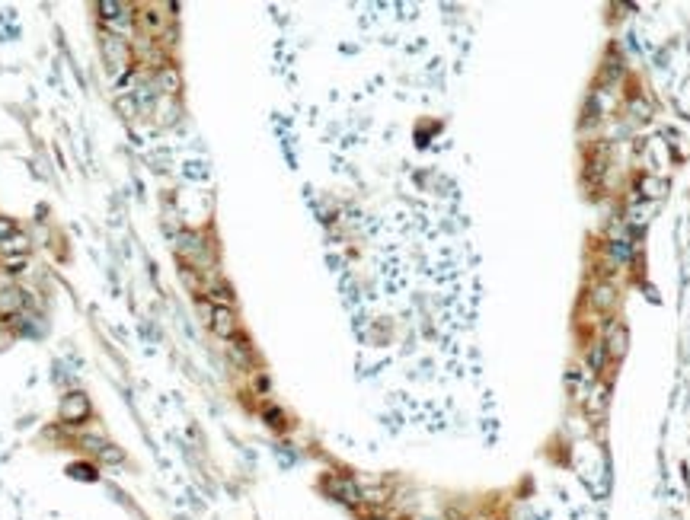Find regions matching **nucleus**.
I'll return each mask as SVG.
<instances>
[{"label":"nucleus","instance_id":"nucleus-1","mask_svg":"<svg viewBox=\"0 0 690 520\" xmlns=\"http://www.w3.org/2000/svg\"><path fill=\"white\" fill-rule=\"evenodd\" d=\"M176 256L182 259V265L186 268H195V272H214V262H218V256H214V243L208 240L205 234H198V230H182L179 236H176Z\"/></svg>","mask_w":690,"mask_h":520},{"label":"nucleus","instance_id":"nucleus-2","mask_svg":"<svg viewBox=\"0 0 690 520\" xmlns=\"http://www.w3.org/2000/svg\"><path fill=\"white\" fill-rule=\"evenodd\" d=\"M99 52L106 61V70L121 80H128V74L135 70V48H131L128 36H115V32H99Z\"/></svg>","mask_w":690,"mask_h":520},{"label":"nucleus","instance_id":"nucleus-3","mask_svg":"<svg viewBox=\"0 0 690 520\" xmlns=\"http://www.w3.org/2000/svg\"><path fill=\"white\" fill-rule=\"evenodd\" d=\"M323 491H327L329 498H336V501H342V505H349V507H361V485H358V479H352V475H342V473H329L323 475Z\"/></svg>","mask_w":690,"mask_h":520},{"label":"nucleus","instance_id":"nucleus-4","mask_svg":"<svg viewBox=\"0 0 690 520\" xmlns=\"http://www.w3.org/2000/svg\"><path fill=\"white\" fill-rule=\"evenodd\" d=\"M58 415H61V422L70 425V428H77V425H87V422H90V415H93L90 396H87V392H80V390L68 392V396L61 399Z\"/></svg>","mask_w":690,"mask_h":520},{"label":"nucleus","instance_id":"nucleus-5","mask_svg":"<svg viewBox=\"0 0 690 520\" xmlns=\"http://www.w3.org/2000/svg\"><path fill=\"white\" fill-rule=\"evenodd\" d=\"M202 309L208 313V326H211L214 335L220 339H237V332H240V323H237V313L230 307H211L208 300H202Z\"/></svg>","mask_w":690,"mask_h":520},{"label":"nucleus","instance_id":"nucleus-6","mask_svg":"<svg viewBox=\"0 0 690 520\" xmlns=\"http://www.w3.org/2000/svg\"><path fill=\"white\" fill-rule=\"evenodd\" d=\"M604 351H607V358H623V355H627V326L617 323V319H610V323H607Z\"/></svg>","mask_w":690,"mask_h":520},{"label":"nucleus","instance_id":"nucleus-7","mask_svg":"<svg viewBox=\"0 0 690 520\" xmlns=\"http://www.w3.org/2000/svg\"><path fill=\"white\" fill-rule=\"evenodd\" d=\"M153 86H157V93L160 96H176V93L182 90V77H179V70L173 68V64H167V68H160V70H153Z\"/></svg>","mask_w":690,"mask_h":520},{"label":"nucleus","instance_id":"nucleus-8","mask_svg":"<svg viewBox=\"0 0 690 520\" xmlns=\"http://www.w3.org/2000/svg\"><path fill=\"white\" fill-rule=\"evenodd\" d=\"M592 309H598V313H610V309L617 307V300H620V294H617V287L614 284H607V281H601V284L592 287Z\"/></svg>","mask_w":690,"mask_h":520},{"label":"nucleus","instance_id":"nucleus-9","mask_svg":"<svg viewBox=\"0 0 690 520\" xmlns=\"http://www.w3.org/2000/svg\"><path fill=\"white\" fill-rule=\"evenodd\" d=\"M26 303L23 291H16V287H7V291H0V316H13L20 313Z\"/></svg>","mask_w":690,"mask_h":520},{"label":"nucleus","instance_id":"nucleus-10","mask_svg":"<svg viewBox=\"0 0 690 520\" xmlns=\"http://www.w3.org/2000/svg\"><path fill=\"white\" fill-rule=\"evenodd\" d=\"M93 460L103 463V466H119V463L125 460V450H121L119 444H109V441H106V444L96 450V457H93Z\"/></svg>","mask_w":690,"mask_h":520},{"label":"nucleus","instance_id":"nucleus-11","mask_svg":"<svg viewBox=\"0 0 690 520\" xmlns=\"http://www.w3.org/2000/svg\"><path fill=\"white\" fill-rule=\"evenodd\" d=\"M592 399H588V415H594V418H601V412H604L607 406V383H594V390L588 392Z\"/></svg>","mask_w":690,"mask_h":520},{"label":"nucleus","instance_id":"nucleus-12","mask_svg":"<svg viewBox=\"0 0 690 520\" xmlns=\"http://www.w3.org/2000/svg\"><path fill=\"white\" fill-rule=\"evenodd\" d=\"M604 358H607L604 342H592V348H588V367H592V377L604 370Z\"/></svg>","mask_w":690,"mask_h":520},{"label":"nucleus","instance_id":"nucleus-13","mask_svg":"<svg viewBox=\"0 0 690 520\" xmlns=\"http://www.w3.org/2000/svg\"><path fill=\"white\" fill-rule=\"evenodd\" d=\"M0 252H16V256H26L29 252V236H23V234H16V236H10L7 243H0Z\"/></svg>","mask_w":690,"mask_h":520},{"label":"nucleus","instance_id":"nucleus-14","mask_svg":"<svg viewBox=\"0 0 690 520\" xmlns=\"http://www.w3.org/2000/svg\"><path fill=\"white\" fill-rule=\"evenodd\" d=\"M627 112H630L633 115V118H649V115H652V109H649V102H643V99H639V96H633L630 99V109H627Z\"/></svg>","mask_w":690,"mask_h":520},{"label":"nucleus","instance_id":"nucleus-15","mask_svg":"<svg viewBox=\"0 0 690 520\" xmlns=\"http://www.w3.org/2000/svg\"><path fill=\"white\" fill-rule=\"evenodd\" d=\"M266 422L272 425V428H288V422H285V412L281 408H272V406H266Z\"/></svg>","mask_w":690,"mask_h":520},{"label":"nucleus","instance_id":"nucleus-16","mask_svg":"<svg viewBox=\"0 0 690 520\" xmlns=\"http://www.w3.org/2000/svg\"><path fill=\"white\" fill-rule=\"evenodd\" d=\"M639 189H645L643 195L659 198V195H661V189H665V182H659V179H643V182H639Z\"/></svg>","mask_w":690,"mask_h":520},{"label":"nucleus","instance_id":"nucleus-17","mask_svg":"<svg viewBox=\"0 0 690 520\" xmlns=\"http://www.w3.org/2000/svg\"><path fill=\"white\" fill-rule=\"evenodd\" d=\"M10 236H16V224L10 217H0V243H7Z\"/></svg>","mask_w":690,"mask_h":520},{"label":"nucleus","instance_id":"nucleus-18","mask_svg":"<svg viewBox=\"0 0 690 520\" xmlns=\"http://www.w3.org/2000/svg\"><path fill=\"white\" fill-rule=\"evenodd\" d=\"M70 473H74L77 479H96L93 466H87V463H77V466H70Z\"/></svg>","mask_w":690,"mask_h":520}]
</instances>
